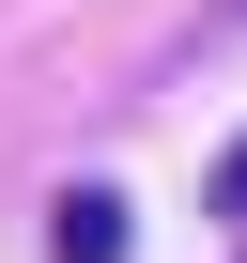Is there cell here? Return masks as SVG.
<instances>
[{
	"label": "cell",
	"mask_w": 247,
	"mask_h": 263,
	"mask_svg": "<svg viewBox=\"0 0 247 263\" xmlns=\"http://www.w3.org/2000/svg\"><path fill=\"white\" fill-rule=\"evenodd\" d=\"M232 16H247V0H232Z\"/></svg>",
	"instance_id": "obj_3"
},
{
	"label": "cell",
	"mask_w": 247,
	"mask_h": 263,
	"mask_svg": "<svg viewBox=\"0 0 247 263\" xmlns=\"http://www.w3.org/2000/svg\"><path fill=\"white\" fill-rule=\"evenodd\" d=\"M201 217H232V232H247V140L216 155V186H201Z\"/></svg>",
	"instance_id": "obj_2"
},
{
	"label": "cell",
	"mask_w": 247,
	"mask_h": 263,
	"mask_svg": "<svg viewBox=\"0 0 247 263\" xmlns=\"http://www.w3.org/2000/svg\"><path fill=\"white\" fill-rule=\"evenodd\" d=\"M47 248L62 263H123V248H139V232H123V186H62L47 201Z\"/></svg>",
	"instance_id": "obj_1"
}]
</instances>
